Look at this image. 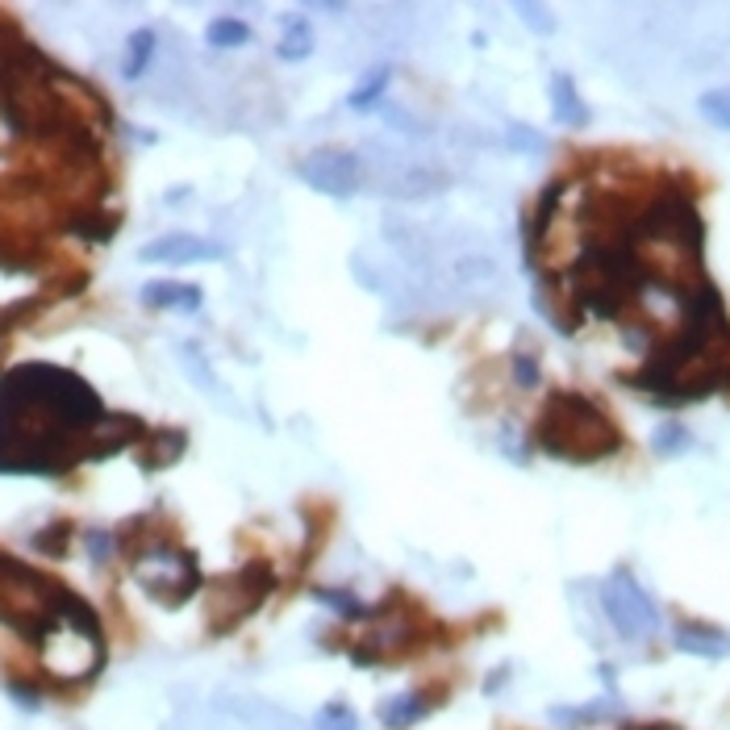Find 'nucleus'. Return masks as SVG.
I'll return each mask as SVG.
<instances>
[{
	"mask_svg": "<svg viewBox=\"0 0 730 730\" xmlns=\"http://www.w3.org/2000/svg\"><path fill=\"white\" fill-rule=\"evenodd\" d=\"M68 585L0 551V622L29 643H47L68 622Z\"/></svg>",
	"mask_w": 730,
	"mask_h": 730,
	"instance_id": "obj_4",
	"label": "nucleus"
},
{
	"mask_svg": "<svg viewBox=\"0 0 730 730\" xmlns=\"http://www.w3.org/2000/svg\"><path fill=\"white\" fill-rule=\"evenodd\" d=\"M139 255L146 263H201V260H217L222 247L196 235H164L155 238V242H146Z\"/></svg>",
	"mask_w": 730,
	"mask_h": 730,
	"instance_id": "obj_9",
	"label": "nucleus"
},
{
	"mask_svg": "<svg viewBox=\"0 0 730 730\" xmlns=\"http://www.w3.org/2000/svg\"><path fill=\"white\" fill-rule=\"evenodd\" d=\"M134 576L151 597H159L167 606H180L184 597L201 585V567L192 551H180L171 542H151L142 555H134Z\"/></svg>",
	"mask_w": 730,
	"mask_h": 730,
	"instance_id": "obj_5",
	"label": "nucleus"
},
{
	"mask_svg": "<svg viewBox=\"0 0 730 730\" xmlns=\"http://www.w3.org/2000/svg\"><path fill=\"white\" fill-rule=\"evenodd\" d=\"M514 376H518L522 388H535V384H539V368H535V359H522V355H518V363H514Z\"/></svg>",
	"mask_w": 730,
	"mask_h": 730,
	"instance_id": "obj_26",
	"label": "nucleus"
},
{
	"mask_svg": "<svg viewBox=\"0 0 730 730\" xmlns=\"http://www.w3.org/2000/svg\"><path fill=\"white\" fill-rule=\"evenodd\" d=\"M684 443V430L681 426H663L660 434H656V451H677Z\"/></svg>",
	"mask_w": 730,
	"mask_h": 730,
	"instance_id": "obj_27",
	"label": "nucleus"
},
{
	"mask_svg": "<svg viewBox=\"0 0 730 730\" xmlns=\"http://www.w3.org/2000/svg\"><path fill=\"white\" fill-rule=\"evenodd\" d=\"M601 606H606V618H610L613 631L622 638H647L660 631V610H656V601L643 593V585H638L626 567L610 572V581L601 585Z\"/></svg>",
	"mask_w": 730,
	"mask_h": 730,
	"instance_id": "obj_6",
	"label": "nucleus"
},
{
	"mask_svg": "<svg viewBox=\"0 0 730 730\" xmlns=\"http://www.w3.org/2000/svg\"><path fill=\"white\" fill-rule=\"evenodd\" d=\"M384 84H388V75L380 71L376 80L368 84V88H359V93L351 96V105H355V109H368V105H372V100H376V96H380V88H384Z\"/></svg>",
	"mask_w": 730,
	"mask_h": 730,
	"instance_id": "obj_25",
	"label": "nucleus"
},
{
	"mask_svg": "<svg viewBox=\"0 0 730 730\" xmlns=\"http://www.w3.org/2000/svg\"><path fill=\"white\" fill-rule=\"evenodd\" d=\"M426 709L430 706L422 702V693H400V697H393L388 706H380V718H384V727L405 730V727H414Z\"/></svg>",
	"mask_w": 730,
	"mask_h": 730,
	"instance_id": "obj_14",
	"label": "nucleus"
},
{
	"mask_svg": "<svg viewBox=\"0 0 730 730\" xmlns=\"http://www.w3.org/2000/svg\"><path fill=\"white\" fill-rule=\"evenodd\" d=\"M105 418L93 384L55 363L0 376V471L55 476L88 464V439Z\"/></svg>",
	"mask_w": 730,
	"mask_h": 730,
	"instance_id": "obj_1",
	"label": "nucleus"
},
{
	"mask_svg": "<svg viewBox=\"0 0 730 730\" xmlns=\"http://www.w3.org/2000/svg\"><path fill=\"white\" fill-rule=\"evenodd\" d=\"M301 180L309 189L326 192V196H351L363 180V164L355 151H343V146H322V151H309L301 159Z\"/></svg>",
	"mask_w": 730,
	"mask_h": 730,
	"instance_id": "obj_8",
	"label": "nucleus"
},
{
	"mask_svg": "<svg viewBox=\"0 0 730 730\" xmlns=\"http://www.w3.org/2000/svg\"><path fill=\"white\" fill-rule=\"evenodd\" d=\"M180 451H184V434H180V430H155V447L146 455V468H167V464H176Z\"/></svg>",
	"mask_w": 730,
	"mask_h": 730,
	"instance_id": "obj_16",
	"label": "nucleus"
},
{
	"mask_svg": "<svg viewBox=\"0 0 730 730\" xmlns=\"http://www.w3.org/2000/svg\"><path fill=\"white\" fill-rule=\"evenodd\" d=\"M151 55H155V29H139V34L130 38L125 75H130V80H134V75H142V71H146V63H151Z\"/></svg>",
	"mask_w": 730,
	"mask_h": 730,
	"instance_id": "obj_18",
	"label": "nucleus"
},
{
	"mask_svg": "<svg viewBox=\"0 0 730 730\" xmlns=\"http://www.w3.org/2000/svg\"><path fill=\"white\" fill-rule=\"evenodd\" d=\"M672 643H677V651L702 656V660H722V656H730V635L718 631V626H706V622H681Z\"/></svg>",
	"mask_w": 730,
	"mask_h": 730,
	"instance_id": "obj_10",
	"label": "nucleus"
},
{
	"mask_svg": "<svg viewBox=\"0 0 730 730\" xmlns=\"http://www.w3.org/2000/svg\"><path fill=\"white\" fill-rule=\"evenodd\" d=\"M447 189V176L434 171V167H409L405 176L393 180V196L400 201H418V196H434V192Z\"/></svg>",
	"mask_w": 730,
	"mask_h": 730,
	"instance_id": "obj_13",
	"label": "nucleus"
},
{
	"mask_svg": "<svg viewBox=\"0 0 730 730\" xmlns=\"http://www.w3.org/2000/svg\"><path fill=\"white\" fill-rule=\"evenodd\" d=\"M576 306H585L597 318H622L635 306L638 288L647 284V267L638 260L631 235L593 238L581 251V260L567 272Z\"/></svg>",
	"mask_w": 730,
	"mask_h": 730,
	"instance_id": "obj_2",
	"label": "nucleus"
},
{
	"mask_svg": "<svg viewBox=\"0 0 730 730\" xmlns=\"http://www.w3.org/2000/svg\"><path fill=\"white\" fill-rule=\"evenodd\" d=\"M510 142L514 146H526V151H539L542 139H535V134H526V125H514V134H510Z\"/></svg>",
	"mask_w": 730,
	"mask_h": 730,
	"instance_id": "obj_28",
	"label": "nucleus"
},
{
	"mask_svg": "<svg viewBox=\"0 0 730 730\" xmlns=\"http://www.w3.org/2000/svg\"><path fill=\"white\" fill-rule=\"evenodd\" d=\"M142 301L155 309H180V313H192V309H201V288H196V284L155 280L142 288Z\"/></svg>",
	"mask_w": 730,
	"mask_h": 730,
	"instance_id": "obj_12",
	"label": "nucleus"
},
{
	"mask_svg": "<svg viewBox=\"0 0 730 730\" xmlns=\"http://www.w3.org/2000/svg\"><path fill=\"white\" fill-rule=\"evenodd\" d=\"M309 50H313V29H309V22H292L280 43V59L297 63V59H306Z\"/></svg>",
	"mask_w": 730,
	"mask_h": 730,
	"instance_id": "obj_17",
	"label": "nucleus"
},
{
	"mask_svg": "<svg viewBox=\"0 0 730 730\" xmlns=\"http://www.w3.org/2000/svg\"><path fill=\"white\" fill-rule=\"evenodd\" d=\"M318 601H326V606H334V610H338V613H347V618H359V613H363V606H359V601H351L347 593L318 589Z\"/></svg>",
	"mask_w": 730,
	"mask_h": 730,
	"instance_id": "obj_24",
	"label": "nucleus"
},
{
	"mask_svg": "<svg viewBox=\"0 0 730 730\" xmlns=\"http://www.w3.org/2000/svg\"><path fill=\"white\" fill-rule=\"evenodd\" d=\"M251 38V29L242 22H213L210 25V43L213 47H242Z\"/></svg>",
	"mask_w": 730,
	"mask_h": 730,
	"instance_id": "obj_21",
	"label": "nucleus"
},
{
	"mask_svg": "<svg viewBox=\"0 0 730 730\" xmlns=\"http://www.w3.org/2000/svg\"><path fill=\"white\" fill-rule=\"evenodd\" d=\"M68 535H71V526L68 522H59V526H50V535H38L34 547L47 551V555H63V551H68Z\"/></svg>",
	"mask_w": 730,
	"mask_h": 730,
	"instance_id": "obj_22",
	"label": "nucleus"
},
{
	"mask_svg": "<svg viewBox=\"0 0 730 730\" xmlns=\"http://www.w3.org/2000/svg\"><path fill=\"white\" fill-rule=\"evenodd\" d=\"M702 113H706L714 125L730 130V88H714V93L702 96Z\"/></svg>",
	"mask_w": 730,
	"mask_h": 730,
	"instance_id": "obj_19",
	"label": "nucleus"
},
{
	"mask_svg": "<svg viewBox=\"0 0 730 730\" xmlns=\"http://www.w3.org/2000/svg\"><path fill=\"white\" fill-rule=\"evenodd\" d=\"M551 113H555V121L567 125V130L589 125V105L581 100V93H576V80H572L567 71H560V75L551 80Z\"/></svg>",
	"mask_w": 730,
	"mask_h": 730,
	"instance_id": "obj_11",
	"label": "nucleus"
},
{
	"mask_svg": "<svg viewBox=\"0 0 730 730\" xmlns=\"http://www.w3.org/2000/svg\"><path fill=\"white\" fill-rule=\"evenodd\" d=\"M318 730H359V722H355V709L343 706V702H331V706L318 714Z\"/></svg>",
	"mask_w": 730,
	"mask_h": 730,
	"instance_id": "obj_20",
	"label": "nucleus"
},
{
	"mask_svg": "<svg viewBox=\"0 0 730 730\" xmlns=\"http://www.w3.org/2000/svg\"><path fill=\"white\" fill-rule=\"evenodd\" d=\"M535 443L567 464H597L622 451V430L585 393H551L535 422Z\"/></svg>",
	"mask_w": 730,
	"mask_h": 730,
	"instance_id": "obj_3",
	"label": "nucleus"
},
{
	"mask_svg": "<svg viewBox=\"0 0 730 730\" xmlns=\"http://www.w3.org/2000/svg\"><path fill=\"white\" fill-rule=\"evenodd\" d=\"M71 230L93 238V242H109L113 230H118V213H75V217H71Z\"/></svg>",
	"mask_w": 730,
	"mask_h": 730,
	"instance_id": "obj_15",
	"label": "nucleus"
},
{
	"mask_svg": "<svg viewBox=\"0 0 730 730\" xmlns=\"http://www.w3.org/2000/svg\"><path fill=\"white\" fill-rule=\"evenodd\" d=\"M626 730H681V727H668V722H647V727H626Z\"/></svg>",
	"mask_w": 730,
	"mask_h": 730,
	"instance_id": "obj_29",
	"label": "nucleus"
},
{
	"mask_svg": "<svg viewBox=\"0 0 730 730\" xmlns=\"http://www.w3.org/2000/svg\"><path fill=\"white\" fill-rule=\"evenodd\" d=\"M518 17H526V22L535 25V34H551L555 29V17L542 4H518Z\"/></svg>",
	"mask_w": 730,
	"mask_h": 730,
	"instance_id": "obj_23",
	"label": "nucleus"
},
{
	"mask_svg": "<svg viewBox=\"0 0 730 730\" xmlns=\"http://www.w3.org/2000/svg\"><path fill=\"white\" fill-rule=\"evenodd\" d=\"M276 589V572L263 564L238 567L230 581L217 585V597L210 601V626L217 635H226L230 626H238L247 613H255L263 606V597Z\"/></svg>",
	"mask_w": 730,
	"mask_h": 730,
	"instance_id": "obj_7",
	"label": "nucleus"
}]
</instances>
